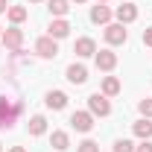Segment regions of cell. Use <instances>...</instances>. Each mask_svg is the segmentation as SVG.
Here are the masks:
<instances>
[{"label": "cell", "instance_id": "21", "mask_svg": "<svg viewBox=\"0 0 152 152\" xmlns=\"http://www.w3.org/2000/svg\"><path fill=\"white\" fill-rule=\"evenodd\" d=\"M76 152H99V143H94V140H82Z\"/></svg>", "mask_w": 152, "mask_h": 152}, {"label": "cell", "instance_id": "19", "mask_svg": "<svg viewBox=\"0 0 152 152\" xmlns=\"http://www.w3.org/2000/svg\"><path fill=\"white\" fill-rule=\"evenodd\" d=\"M6 15H9L12 23H23V20H26V9H23V6H9Z\"/></svg>", "mask_w": 152, "mask_h": 152}, {"label": "cell", "instance_id": "28", "mask_svg": "<svg viewBox=\"0 0 152 152\" xmlns=\"http://www.w3.org/2000/svg\"><path fill=\"white\" fill-rule=\"evenodd\" d=\"M29 3H41V0H29Z\"/></svg>", "mask_w": 152, "mask_h": 152}, {"label": "cell", "instance_id": "27", "mask_svg": "<svg viewBox=\"0 0 152 152\" xmlns=\"http://www.w3.org/2000/svg\"><path fill=\"white\" fill-rule=\"evenodd\" d=\"M73 3H85V0H73Z\"/></svg>", "mask_w": 152, "mask_h": 152}, {"label": "cell", "instance_id": "4", "mask_svg": "<svg viewBox=\"0 0 152 152\" xmlns=\"http://www.w3.org/2000/svg\"><path fill=\"white\" fill-rule=\"evenodd\" d=\"M70 126H73L76 132H91V129H94V114L91 111H73Z\"/></svg>", "mask_w": 152, "mask_h": 152}, {"label": "cell", "instance_id": "7", "mask_svg": "<svg viewBox=\"0 0 152 152\" xmlns=\"http://www.w3.org/2000/svg\"><path fill=\"white\" fill-rule=\"evenodd\" d=\"M114 15H117V20L126 26V23H132V20L137 18V6H134V3H123V6H117Z\"/></svg>", "mask_w": 152, "mask_h": 152}, {"label": "cell", "instance_id": "5", "mask_svg": "<svg viewBox=\"0 0 152 152\" xmlns=\"http://www.w3.org/2000/svg\"><path fill=\"white\" fill-rule=\"evenodd\" d=\"M3 44H6V50H15V53H20V44H23V32H20L18 26L6 29V32H3Z\"/></svg>", "mask_w": 152, "mask_h": 152}, {"label": "cell", "instance_id": "8", "mask_svg": "<svg viewBox=\"0 0 152 152\" xmlns=\"http://www.w3.org/2000/svg\"><path fill=\"white\" fill-rule=\"evenodd\" d=\"M73 53H76V56H82V58L96 56V44H94V38H79V41H76V47H73Z\"/></svg>", "mask_w": 152, "mask_h": 152}, {"label": "cell", "instance_id": "3", "mask_svg": "<svg viewBox=\"0 0 152 152\" xmlns=\"http://www.w3.org/2000/svg\"><path fill=\"white\" fill-rule=\"evenodd\" d=\"M35 53H38L41 58H56V56H58L56 38H50V35H47V38H38V41H35Z\"/></svg>", "mask_w": 152, "mask_h": 152}, {"label": "cell", "instance_id": "11", "mask_svg": "<svg viewBox=\"0 0 152 152\" xmlns=\"http://www.w3.org/2000/svg\"><path fill=\"white\" fill-rule=\"evenodd\" d=\"M70 35V23H67V20L64 18H58V20H53V23H50V38H67Z\"/></svg>", "mask_w": 152, "mask_h": 152}, {"label": "cell", "instance_id": "25", "mask_svg": "<svg viewBox=\"0 0 152 152\" xmlns=\"http://www.w3.org/2000/svg\"><path fill=\"white\" fill-rule=\"evenodd\" d=\"M3 12H9V3H6V0H0V15H3Z\"/></svg>", "mask_w": 152, "mask_h": 152}, {"label": "cell", "instance_id": "18", "mask_svg": "<svg viewBox=\"0 0 152 152\" xmlns=\"http://www.w3.org/2000/svg\"><path fill=\"white\" fill-rule=\"evenodd\" d=\"M47 132V120H44V117H41V114H38V117H32V120H29V134H44Z\"/></svg>", "mask_w": 152, "mask_h": 152}, {"label": "cell", "instance_id": "1", "mask_svg": "<svg viewBox=\"0 0 152 152\" xmlns=\"http://www.w3.org/2000/svg\"><path fill=\"white\" fill-rule=\"evenodd\" d=\"M18 111H20L18 102H12V99L0 96V129H12V126H15V117H18Z\"/></svg>", "mask_w": 152, "mask_h": 152}, {"label": "cell", "instance_id": "22", "mask_svg": "<svg viewBox=\"0 0 152 152\" xmlns=\"http://www.w3.org/2000/svg\"><path fill=\"white\" fill-rule=\"evenodd\" d=\"M137 108H140L143 117H152V99H140V102H137Z\"/></svg>", "mask_w": 152, "mask_h": 152}, {"label": "cell", "instance_id": "12", "mask_svg": "<svg viewBox=\"0 0 152 152\" xmlns=\"http://www.w3.org/2000/svg\"><path fill=\"white\" fill-rule=\"evenodd\" d=\"M64 105H67V94H61V91H50V94H47V108L61 111Z\"/></svg>", "mask_w": 152, "mask_h": 152}, {"label": "cell", "instance_id": "16", "mask_svg": "<svg viewBox=\"0 0 152 152\" xmlns=\"http://www.w3.org/2000/svg\"><path fill=\"white\" fill-rule=\"evenodd\" d=\"M47 9H50L56 18H61V15H67L70 6H67V0H47Z\"/></svg>", "mask_w": 152, "mask_h": 152}, {"label": "cell", "instance_id": "2", "mask_svg": "<svg viewBox=\"0 0 152 152\" xmlns=\"http://www.w3.org/2000/svg\"><path fill=\"white\" fill-rule=\"evenodd\" d=\"M88 111L94 114V117H108V114H111L108 96H105V94H91V96H88Z\"/></svg>", "mask_w": 152, "mask_h": 152}, {"label": "cell", "instance_id": "23", "mask_svg": "<svg viewBox=\"0 0 152 152\" xmlns=\"http://www.w3.org/2000/svg\"><path fill=\"white\" fill-rule=\"evenodd\" d=\"M134 152H152V143H149V140H143L140 146H134Z\"/></svg>", "mask_w": 152, "mask_h": 152}, {"label": "cell", "instance_id": "15", "mask_svg": "<svg viewBox=\"0 0 152 152\" xmlns=\"http://www.w3.org/2000/svg\"><path fill=\"white\" fill-rule=\"evenodd\" d=\"M102 94L105 96L120 94V79H117V76H105V79H102Z\"/></svg>", "mask_w": 152, "mask_h": 152}, {"label": "cell", "instance_id": "17", "mask_svg": "<svg viewBox=\"0 0 152 152\" xmlns=\"http://www.w3.org/2000/svg\"><path fill=\"white\" fill-rule=\"evenodd\" d=\"M134 134L143 137V140H149L152 137V123L149 120H137V123H134Z\"/></svg>", "mask_w": 152, "mask_h": 152}, {"label": "cell", "instance_id": "14", "mask_svg": "<svg viewBox=\"0 0 152 152\" xmlns=\"http://www.w3.org/2000/svg\"><path fill=\"white\" fill-rule=\"evenodd\" d=\"M50 143H53V149L64 152L67 146H70V137H67V132H53L50 134Z\"/></svg>", "mask_w": 152, "mask_h": 152}, {"label": "cell", "instance_id": "13", "mask_svg": "<svg viewBox=\"0 0 152 152\" xmlns=\"http://www.w3.org/2000/svg\"><path fill=\"white\" fill-rule=\"evenodd\" d=\"M91 20H94V23H108V20H111V9H108V6H94V9H91Z\"/></svg>", "mask_w": 152, "mask_h": 152}, {"label": "cell", "instance_id": "10", "mask_svg": "<svg viewBox=\"0 0 152 152\" xmlns=\"http://www.w3.org/2000/svg\"><path fill=\"white\" fill-rule=\"evenodd\" d=\"M67 82H73V85H85V82H88V70H85V64H70V67H67Z\"/></svg>", "mask_w": 152, "mask_h": 152}, {"label": "cell", "instance_id": "20", "mask_svg": "<svg viewBox=\"0 0 152 152\" xmlns=\"http://www.w3.org/2000/svg\"><path fill=\"white\" fill-rule=\"evenodd\" d=\"M114 152H134V143L132 140H117L114 143Z\"/></svg>", "mask_w": 152, "mask_h": 152}, {"label": "cell", "instance_id": "6", "mask_svg": "<svg viewBox=\"0 0 152 152\" xmlns=\"http://www.w3.org/2000/svg\"><path fill=\"white\" fill-rule=\"evenodd\" d=\"M126 29H123V23H108L105 26V41L108 44H126Z\"/></svg>", "mask_w": 152, "mask_h": 152}, {"label": "cell", "instance_id": "26", "mask_svg": "<svg viewBox=\"0 0 152 152\" xmlns=\"http://www.w3.org/2000/svg\"><path fill=\"white\" fill-rule=\"evenodd\" d=\"M9 152H26V149H23V146H15V149H9Z\"/></svg>", "mask_w": 152, "mask_h": 152}, {"label": "cell", "instance_id": "9", "mask_svg": "<svg viewBox=\"0 0 152 152\" xmlns=\"http://www.w3.org/2000/svg\"><path fill=\"white\" fill-rule=\"evenodd\" d=\"M114 64H117V53H111V50H99L96 53V67L99 70H114Z\"/></svg>", "mask_w": 152, "mask_h": 152}, {"label": "cell", "instance_id": "29", "mask_svg": "<svg viewBox=\"0 0 152 152\" xmlns=\"http://www.w3.org/2000/svg\"><path fill=\"white\" fill-rule=\"evenodd\" d=\"M99 3H105V0H99Z\"/></svg>", "mask_w": 152, "mask_h": 152}, {"label": "cell", "instance_id": "24", "mask_svg": "<svg viewBox=\"0 0 152 152\" xmlns=\"http://www.w3.org/2000/svg\"><path fill=\"white\" fill-rule=\"evenodd\" d=\"M143 44L152 47V26H149V29H143Z\"/></svg>", "mask_w": 152, "mask_h": 152}]
</instances>
